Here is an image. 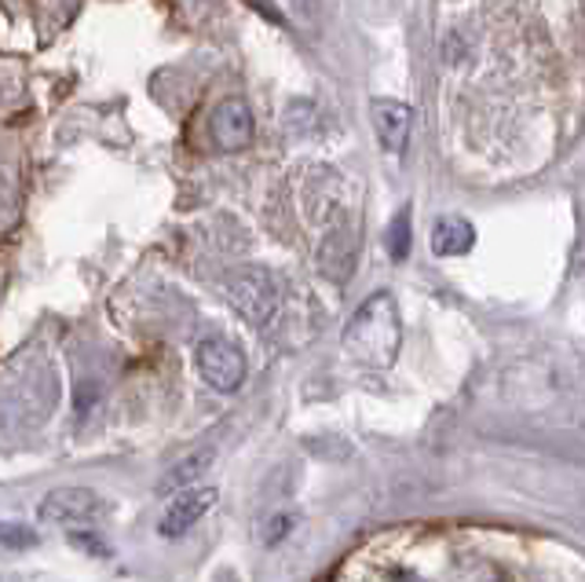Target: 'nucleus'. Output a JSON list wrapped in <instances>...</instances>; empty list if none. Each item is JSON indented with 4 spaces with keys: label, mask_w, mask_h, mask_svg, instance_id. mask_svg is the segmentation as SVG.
<instances>
[{
    "label": "nucleus",
    "mask_w": 585,
    "mask_h": 582,
    "mask_svg": "<svg viewBox=\"0 0 585 582\" xmlns=\"http://www.w3.org/2000/svg\"><path fill=\"white\" fill-rule=\"evenodd\" d=\"M227 301L238 308V315L249 319L253 326H268L279 315L282 290L268 268H238L227 279Z\"/></svg>",
    "instance_id": "obj_2"
},
{
    "label": "nucleus",
    "mask_w": 585,
    "mask_h": 582,
    "mask_svg": "<svg viewBox=\"0 0 585 582\" xmlns=\"http://www.w3.org/2000/svg\"><path fill=\"white\" fill-rule=\"evenodd\" d=\"M369 117H374V133L377 144L388 154H403L410 144V125H414V106H406L403 100H374L369 106Z\"/></svg>",
    "instance_id": "obj_7"
},
{
    "label": "nucleus",
    "mask_w": 585,
    "mask_h": 582,
    "mask_svg": "<svg viewBox=\"0 0 585 582\" xmlns=\"http://www.w3.org/2000/svg\"><path fill=\"white\" fill-rule=\"evenodd\" d=\"M388 253L391 260L410 257V209H399L388 224Z\"/></svg>",
    "instance_id": "obj_10"
},
{
    "label": "nucleus",
    "mask_w": 585,
    "mask_h": 582,
    "mask_svg": "<svg viewBox=\"0 0 585 582\" xmlns=\"http://www.w3.org/2000/svg\"><path fill=\"white\" fill-rule=\"evenodd\" d=\"M285 528H293V517H279V520H271V531H268V542L274 545L285 534Z\"/></svg>",
    "instance_id": "obj_13"
},
{
    "label": "nucleus",
    "mask_w": 585,
    "mask_h": 582,
    "mask_svg": "<svg viewBox=\"0 0 585 582\" xmlns=\"http://www.w3.org/2000/svg\"><path fill=\"white\" fill-rule=\"evenodd\" d=\"M212 506H217V487H190V491H180L169 502V509H165V517L158 524L161 539H180V534L195 528Z\"/></svg>",
    "instance_id": "obj_6"
},
{
    "label": "nucleus",
    "mask_w": 585,
    "mask_h": 582,
    "mask_svg": "<svg viewBox=\"0 0 585 582\" xmlns=\"http://www.w3.org/2000/svg\"><path fill=\"white\" fill-rule=\"evenodd\" d=\"M198 360V374L206 377V385H212L217 392H234L246 382V355L238 344H231L227 337H206L195 349Z\"/></svg>",
    "instance_id": "obj_4"
},
{
    "label": "nucleus",
    "mask_w": 585,
    "mask_h": 582,
    "mask_svg": "<svg viewBox=\"0 0 585 582\" xmlns=\"http://www.w3.org/2000/svg\"><path fill=\"white\" fill-rule=\"evenodd\" d=\"M253 133H257L253 111H249V103L242 96L223 100L217 111H212V117H209L212 144H217L220 150H227V154L246 150L249 144H253Z\"/></svg>",
    "instance_id": "obj_5"
},
{
    "label": "nucleus",
    "mask_w": 585,
    "mask_h": 582,
    "mask_svg": "<svg viewBox=\"0 0 585 582\" xmlns=\"http://www.w3.org/2000/svg\"><path fill=\"white\" fill-rule=\"evenodd\" d=\"M209 461H212V450H198V455L184 458L180 466H173V469H169V477H165L161 487H165V491H176V487H184V484L195 480L198 472L209 466Z\"/></svg>",
    "instance_id": "obj_9"
},
{
    "label": "nucleus",
    "mask_w": 585,
    "mask_h": 582,
    "mask_svg": "<svg viewBox=\"0 0 585 582\" xmlns=\"http://www.w3.org/2000/svg\"><path fill=\"white\" fill-rule=\"evenodd\" d=\"M4 542H8V545H38V534H33V528L8 524V528H4Z\"/></svg>",
    "instance_id": "obj_12"
},
{
    "label": "nucleus",
    "mask_w": 585,
    "mask_h": 582,
    "mask_svg": "<svg viewBox=\"0 0 585 582\" xmlns=\"http://www.w3.org/2000/svg\"><path fill=\"white\" fill-rule=\"evenodd\" d=\"M403 349V323L391 293H374L369 301L348 319L344 330V352L355 363L366 366H391Z\"/></svg>",
    "instance_id": "obj_1"
},
{
    "label": "nucleus",
    "mask_w": 585,
    "mask_h": 582,
    "mask_svg": "<svg viewBox=\"0 0 585 582\" xmlns=\"http://www.w3.org/2000/svg\"><path fill=\"white\" fill-rule=\"evenodd\" d=\"M70 542H74L77 550H85V553L106 557V545L100 542V531H92V528H77V531H70Z\"/></svg>",
    "instance_id": "obj_11"
},
{
    "label": "nucleus",
    "mask_w": 585,
    "mask_h": 582,
    "mask_svg": "<svg viewBox=\"0 0 585 582\" xmlns=\"http://www.w3.org/2000/svg\"><path fill=\"white\" fill-rule=\"evenodd\" d=\"M106 513H111V506H106L95 491H88V487H55V491L41 502V517L48 524H63L70 531L92 528L95 520H103Z\"/></svg>",
    "instance_id": "obj_3"
},
{
    "label": "nucleus",
    "mask_w": 585,
    "mask_h": 582,
    "mask_svg": "<svg viewBox=\"0 0 585 582\" xmlns=\"http://www.w3.org/2000/svg\"><path fill=\"white\" fill-rule=\"evenodd\" d=\"M476 246V228L464 217H439L432 224V253L436 257H464Z\"/></svg>",
    "instance_id": "obj_8"
}]
</instances>
